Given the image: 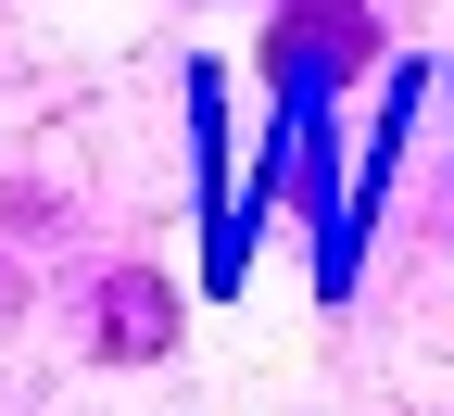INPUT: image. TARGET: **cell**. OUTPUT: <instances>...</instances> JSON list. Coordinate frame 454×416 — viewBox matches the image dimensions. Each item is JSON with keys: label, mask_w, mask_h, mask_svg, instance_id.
Returning <instances> with one entry per match:
<instances>
[{"label": "cell", "mask_w": 454, "mask_h": 416, "mask_svg": "<svg viewBox=\"0 0 454 416\" xmlns=\"http://www.w3.org/2000/svg\"><path fill=\"white\" fill-rule=\"evenodd\" d=\"M164 341H177V303H164L152 278H114V290H101V353L139 366V353H164Z\"/></svg>", "instance_id": "1"}]
</instances>
